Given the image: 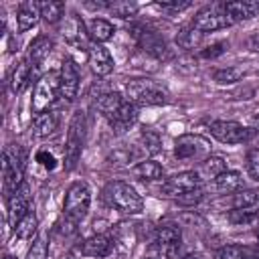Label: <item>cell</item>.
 I'll return each mask as SVG.
<instances>
[{"instance_id":"obj_1","label":"cell","mask_w":259,"mask_h":259,"mask_svg":"<svg viewBox=\"0 0 259 259\" xmlns=\"http://www.w3.org/2000/svg\"><path fill=\"white\" fill-rule=\"evenodd\" d=\"M103 198L111 208L123 214H138L144 210V198L138 194V190L132 184L121 182V180L109 182L103 188Z\"/></svg>"},{"instance_id":"obj_2","label":"cell","mask_w":259,"mask_h":259,"mask_svg":"<svg viewBox=\"0 0 259 259\" xmlns=\"http://www.w3.org/2000/svg\"><path fill=\"white\" fill-rule=\"evenodd\" d=\"M125 99L140 105H166L170 101L168 91L154 79H132L125 85Z\"/></svg>"},{"instance_id":"obj_3","label":"cell","mask_w":259,"mask_h":259,"mask_svg":"<svg viewBox=\"0 0 259 259\" xmlns=\"http://www.w3.org/2000/svg\"><path fill=\"white\" fill-rule=\"evenodd\" d=\"M24 162L26 154L20 144H8L2 154V178H4V192L6 198L24 182Z\"/></svg>"},{"instance_id":"obj_4","label":"cell","mask_w":259,"mask_h":259,"mask_svg":"<svg viewBox=\"0 0 259 259\" xmlns=\"http://www.w3.org/2000/svg\"><path fill=\"white\" fill-rule=\"evenodd\" d=\"M89 204H91V190H89L87 182H83V180L73 182L67 188L65 204H63V212H65V219L69 221V225L77 227V223L85 219Z\"/></svg>"},{"instance_id":"obj_5","label":"cell","mask_w":259,"mask_h":259,"mask_svg":"<svg viewBox=\"0 0 259 259\" xmlns=\"http://www.w3.org/2000/svg\"><path fill=\"white\" fill-rule=\"evenodd\" d=\"M85 144V115L83 111H75L69 123L67 132V142H65V156H63V166L65 170H73L81 158Z\"/></svg>"},{"instance_id":"obj_6","label":"cell","mask_w":259,"mask_h":259,"mask_svg":"<svg viewBox=\"0 0 259 259\" xmlns=\"http://www.w3.org/2000/svg\"><path fill=\"white\" fill-rule=\"evenodd\" d=\"M174 156L182 162L190 160H204L210 156V142L196 134H184L174 144Z\"/></svg>"},{"instance_id":"obj_7","label":"cell","mask_w":259,"mask_h":259,"mask_svg":"<svg viewBox=\"0 0 259 259\" xmlns=\"http://www.w3.org/2000/svg\"><path fill=\"white\" fill-rule=\"evenodd\" d=\"M59 93V73H47L42 75L36 85H34V93H32V111L38 115L42 111H49V107L55 103Z\"/></svg>"},{"instance_id":"obj_8","label":"cell","mask_w":259,"mask_h":259,"mask_svg":"<svg viewBox=\"0 0 259 259\" xmlns=\"http://www.w3.org/2000/svg\"><path fill=\"white\" fill-rule=\"evenodd\" d=\"M229 24H231V20H229L223 4H210L202 10H198L192 20V26L200 32H214V30L227 28Z\"/></svg>"},{"instance_id":"obj_9","label":"cell","mask_w":259,"mask_h":259,"mask_svg":"<svg viewBox=\"0 0 259 259\" xmlns=\"http://www.w3.org/2000/svg\"><path fill=\"white\" fill-rule=\"evenodd\" d=\"M210 136L219 140L221 144H243L251 138L249 127L237 123V121H227V119H217L208 123Z\"/></svg>"},{"instance_id":"obj_10","label":"cell","mask_w":259,"mask_h":259,"mask_svg":"<svg viewBox=\"0 0 259 259\" xmlns=\"http://www.w3.org/2000/svg\"><path fill=\"white\" fill-rule=\"evenodd\" d=\"M200 180H202V178L198 176L196 170H184V172H178V174L170 176V178L162 184V192H164L166 196L178 198V196H182V194H186V192H190V190L200 188Z\"/></svg>"},{"instance_id":"obj_11","label":"cell","mask_w":259,"mask_h":259,"mask_svg":"<svg viewBox=\"0 0 259 259\" xmlns=\"http://www.w3.org/2000/svg\"><path fill=\"white\" fill-rule=\"evenodd\" d=\"M30 188L26 182H22L10 196H8V221L14 227L20 219H24L30 212Z\"/></svg>"},{"instance_id":"obj_12","label":"cell","mask_w":259,"mask_h":259,"mask_svg":"<svg viewBox=\"0 0 259 259\" xmlns=\"http://www.w3.org/2000/svg\"><path fill=\"white\" fill-rule=\"evenodd\" d=\"M79 91V73L71 59H65L59 71V93L63 99L73 101Z\"/></svg>"},{"instance_id":"obj_13","label":"cell","mask_w":259,"mask_h":259,"mask_svg":"<svg viewBox=\"0 0 259 259\" xmlns=\"http://www.w3.org/2000/svg\"><path fill=\"white\" fill-rule=\"evenodd\" d=\"M63 36L65 40L71 45V47H83V49H89L91 45L89 42V32H87V26L85 22L81 20L79 14H69V18L65 20V26H63Z\"/></svg>"},{"instance_id":"obj_14","label":"cell","mask_w":259,"mask_h":259,"mask_svg":"<svg viewBox=\"0 0 259 259\" xmlns=\"http://www.w3.org/2000/svg\"><path fill=\"white\" fill-rule=\"evenodd\" d=\"M180 239H182V231L178 225L174 223H166V225H160L156 229V245L168 255V257H174V253L178 251L180 247Z\"/></svg>"},{"instance_id":"obj_15","label":"cell","mask_w":259,"mask_h":259,"mask_svg":"<svg viewBox=\"0 0 259 259\" xmlns=\"http://www.w3.org/2000/svg\"><path fill=\"white\" fill-rule=\"evenodd\" d=\"M87 61H89L91 71L97 77H105V75H109L113 71V57L103 45L93 42L89 47V51H87Z\"/></svg>"},{"instance_id":"obj_16","label":"cell","mask_w":259,"mask_h":259,"mask_svg":"<svg viewBox=\"0 0 259 259\" xmlns=\"http://www.w3.org/2000/svg\"><path fill=\"white\" fill-rule=\"evenodd\" d=\"M138 105L136 103H132V101H123L121 103V107L107 119L109 121V127H111V132L113 134H125L134 123H136V119H138Z\"/></svg>"},{"instance_id":"obj_17","label":"cell","mask_w":259,"mask_h":259,"mask_svg":"<svg viewBox=\"0 0 259 259\" xmlns=\"http://www.w3.org/2000/svg\"><path fill=\"white\" fill-rule=\"evenodd\" d=\"M113 247H115L113 239L99 233V235H93L81 243V253L87 257H93V259H103L113 251Z\"/></svg>"},{"instance_id":"obj_18","label":"cell","mask_w":259,"mask_h":259,"mask_svg":"<svg viewBox=\"0 0 259 259\" xmlns=\"http://www.w3.org/2000/svg\"><path fill=\"white\" fill-rule=\"evenodd\" d=\"M225 12L233 22H241V20H249L255 14H259V2L255 0H235V2H225Z\"/></svg>"},{"instance_id":"obj_19","label":"cell","mask_w":259,"mask_h":259,"mask_svg":"<svg viewBox=\"0 0 259 259\" xmlns=\"http://www.w3.org/2000/svg\"><path fill=\"white\" fill-rule=\"evenodd\" d=\"M136 36H138V42H140L144 53H148V55H152L156 59H166L168 57V47L156 32L142 30V32H136Z\"/></svg>"},{"instance_id":"obj_20","label":"cell","mask_w":259,"mask_h":259,"mask_svg":"<svg viewBox=\"0 0 259 259\" xmlns=\"http://www.w3.org/2000/svg\"><path fill=\"white\" fill-rule=\"evenodd\" d=\"M38 18H40V4L38 2H22V4H18L16 22H18V30L20 32L36 26Z\"/></svg>"},{"instance_id":"obj_21","label":"cell","mask_w":259,"mask_h":259,"mask_svg":"<svg viewBox=\"0 0 259 259\" xmlns=\"http://www.w3.org/2000/svg\"><path fill=\"white\" fill-rule=\"evenodd\" d=\"M59 130V113L57 111H42L38 115H34L32 121V134L36 138H49L51 134H55Z\"/></svg>"},{"instance_id":"obj_22","label":"cell","mask_w":259,"mask_h":259,"mask_svg":"<svg viewBox=\"0 0 259 259\" xmlns=\"http://www.w3.org/2000/svg\"><path fill=\"white\" fill-rule=\"evenodd\" d=\"M214 188L223 194H235L243 188V174L237 170H225L221 176L214 178Z\"/></svg>"},{"instance_id":"obj_23","label":"cell","mask_w":259,"mask_h":259,"mask_svg":"<svg viewBox=\"0 0 259 259\" xmlns=\"http://www.w3.org/2000/svg\"><path fill=\"white\" fill-rule=\"evenodd\" d=\"M32 63L28 61V59H24V61H20L14 69H12V73H10V89H12V93H20L26 85H28V81H30V73H32Z\"/></svg>"},{"instance_id":"obj_24","label":"cell","mask_w":259,"mask_h":259,"mask_svg":"<svg viewBox=\"0 0 259 259\" xmlns=\"http://www.w3.org/2000/svg\"><path fill=\"white\" fill-rule=\"evenodd\" d=\"M123 101H125V97L119 95L117 91H107V93H101V95L97 97L95 107H97V111H99L105 119H109V117L121 107Z\"/></svg>"},{"instance_id":"obj_25","label":"cell","mask_w":259,"mask_h":259,"mask_svg":"<svg viewBox=\"0 0 259 259\" xmlns=\"http://www.w3.org/2000/svg\"><path fill=\"white\" fill-rule=\"evenodd\" d=\"M87 32H89V38H91L93 42L101 45V42H105V40H109V38L113 36L115 28H113V24H111L109 20H105V18H93V20H89V24H87Z\"/></svg>"},{"instance_id":"obj_26","label":"cell","mask_w":259,"mask_h":259,"mask_svg":"<svg viewBox=\"0 0 259 259\" xmlns=\"http://www.w3.org/2000/svg\"><path fill=\"white\" fill-rule=\"evenodd\" d=\"M51 49H53V40H51V38H47V36H36V38L30 42V47H28L26 59L36 67L40 61H45V59L49 57Z\"/></svg>"},{"instance_id":"obj_27","label":"cell","mask_w":259,"mask_h":259,"mask_svg":"<svg viewBox=\"0 0 259 259\" xmlns=\"http://www.w3.org/2000/svg\"><path fill=\"white\" fill-rule=\"evenodd\" d=\"M36 229H38V221H36V214L30 210L24 219H20L12 227V233H14L16 239H32L36 235Z\"/></svg>"},{"instance_id":"obj_28","label":"cell","mask_w":259,"mask_h":259,"mask_svg":"<svg viewBox=\"0 0 259 259\" xmlns=\"http://www.w3.org/2000/svg\"><path fill=\"white\" fill-rule=\"evenodd\" d=\"M227 170V162L221 158V156H208V158H204L202 162H200V172H198V176H204V178H217V176H221L223 172Z\"/></svg>"},{"instance_id":"obj_29","label":"cell","mask_w":259,"mask_h":259,"mask_svg":"<svg viewBox=\"0 0 259 259\" xmlns=\"http://www.w3.org/2000/svg\"><path fill=\"white\" fill-rule=\"evenodd\" d=\"M134 174H136L138 178H142V180H158V178H162L164 168H162L158 162H154V160H142V162L134 168Z\"/></svg>"},{"instance_id":"obj_30","label":"cell","mask_w":259,"mask_h":259,"mask_svg":"<svg viewBox=\"0 0 259 259\" xmlns=\"http://www.w3.org/2000/svg\"><path fill=\"white\" fill-rule=\"evenodd\" d=\"M259 202V190L257 188H241L233 194V206L235 208H251Z\"/></svg>"},{"instance_id":"obj_31","label":"cell","mask_w":259,"mask_h":259,"mask_svg":"<svg viewBox=\"0 0 259 259\" xmlns=\"http://www.w3.org/2000/svg\"><path fill=\"white\" fill-rule=\"evenodd\" d=\"M40 4V16L51 22V24H57L61 18H63V12H65V2H38Z\"/></svg>"},{"instance_id":"obj_32","label":"cell","mask_w":259,"mask_h":259,"mask_svg":"<svg viewBox=\"0 0 259 259\" xmlns=\"http://www.w3.org/2000/svg\"><path fill=\"white\" fill-rule=\"evenodd\" d=\"M200 40H202V32L196 30L194 26H192V28H184V30H180L178 36H176V45H178L180 49H184V51L196 49V47L200 45Z\"/></svg>"},{"instance_id":"obj_33","label":"cell","mask_w":259,"mask_h":259,"mask_svg":"<svg viewBox=\"0 0 259 259\" xmlns=\"http://www.w3.org/2000/svg\"><path fill=\"white\" fill-rule=\"evenodd\" d=\"M243 75H245L243 69H239V67H227V69L214 71V73H212V79H214L217 83H221V85H231V83H237Z\"/></svg>"},{"instance_id":"obj_34","label":"cell","mask_w":259,"mask_h":259,"mask_svg":"<svg viewBox=\"0 0 259 259\" xmlns=\"http://www.w3.org/2000/svg\"><path fill=\"white\" fill-rule=\"evenodd\" d=\"M109 14L117 16V18H130L138 12V4L136 2H127V0H119V2H109Z\"/></svg>"},{"instance_id":"obj_35","label":"cell","mask_w":259,"mask_h":259,"mask_svg":"<svg viewBox=\"0 0 259 259\" xmlns=\"http://www.w3.org/2000/svg\"><path fill=\"white\" fill-rule=\"evenodd\" d=\"M49 257V243L47 237L40 235L36 239H32L28 251H26V259H47Z\"/></svg>"},{"instance_id":"obj_36","label":"cell","mask_w":259,"mask_h":259,"mask_svg":"<svg viewBox=\"0 0 259 259\" xmlns=\"http://www.w3.org/2000/svg\"><path fill=\"white\" fill-rule=\"evenodd\" d=\"M214 259H247L239 245H225L214 253Z\"/></svg>"},{"instance_id":"obj_37","label":"cell","mask_w":259,"mask_h":259,"mask_svg":"<svg viewBox=\"0 0 259 259\" xmlns=\"http://www.w3.org/2000/svg\"><path fill=\"white\" fill-rule=\"evenodd\" d=\"M142 142H144V148H146V152L148 154H158L160 152V136L156 134V132H152V130H148V132H144L142 134Z\"/></svg>"},{"instance_id":"obj_38","label":"cell","mask_w":259,"mask_h":259,"mask_svg":"<svg viewBox=\"0 0 259 259\" xmlns=\"http://www.w3.org/2000/svg\"><path fill=\"white\" fill-rule=\"evenodd\" d=\"M225 49H227V42H214V45L202 49V51H200V57H202V59H214V57L223 55Z\"/></svg>"},{"instance_id":"obj_39","label":"cell","mask_w":259,"mask_h":259,"mask_svg":"<svg viewBox=\"0 0 259 259\" xmlns=\"http://www.w3.org/2000/svg\"><path fill=\"white\" fill-rule=\"evenodd\" d=\"M36 162H38L40 166H45L47 170H55V168H57V158H55L51 152H47V150H40V152L36 154Z\"/></svg>"},{"instance_id":"obj_40","label":"cell","mask_w":259,"mask_h":259,"mask_svg":"<svg viewBox=\"0 0 259 259\" xmlns=\"http://www.w3.org/2000/svg\"><path fill=\"white\" fill-rule=\"evenodd\" d=\"M200 198H202V190H200V188H196V190H190V192H186V194L178 196L176 200H178L180 204H196Z\"/></svg>"},{"instance_id":"obj_41","label":"cell","mask_w":259,"mask_h":259,"mask_svg":"<svg viewBox=\"0 0 259 259\" xmlns=\"http://www.w3.org/2000/svg\"><path fill=\"white\" fill-rule=\"evenodd\" d=\"M249 174L255 180H259V150L249 152Z\"/></svg>"},{"instance_id":"obj_42","label":"cell","mask_w":259,"mask_h":259,"mask_svg":"<svg viewBox=\"0 0 259 259\" xmlns=\"http://www.w3.org/2000/svg\"><path fill=\"white\" fill-rule=\"evenodd\" d=\"M156 6L158 8H164V10H174V12H180V10H186L188 6H190V2L188 0H184V2H156Z\"/></svg>"},{"instance_id":"obj_43","label":"cell","mask_w":259,"mask_h":259,"mask_svg":"<svg viewBox=\"0 0 259 259\" xmlns=\"http://www.w3.org/2000/svg\"><path fill=\"white\" fill-rule=\"evenodd\" d=\"M249 132H251V136L259 138V113H255V115L251 117V125H249Z\"/></svg>"},{"instance_id":"obj_44","label":"cell","mask_w":259,"mask_h":259,"mask_svg":"<svg viewBox=\"0 0 259 259\" xmlns=\"http://www.w3.org/2000/svg\"><path fill=\"white\" fill-rule=\"evenodd\" d=\"M180 259H202V255H200V253H188V255H184V257H180Z\"/></svg>"},{"instance_id":"obj_45","label":"cell","mask_w":259,"mask_h":259,"mask_svg":"<svg viewBox=\"0 0 259 259\" xmlns=\"http://www.w3.org/2000/svg\"><path fill=\"white\" fill-rule=\"evenodd\" d=\"M4 259H14V257L12 255H4Z\"/></svg>"},{"instance_id":"obj_46","label":"cell","mask_w":259,"mask_h":259,"mask_svg":"<svg viewBox=\"0 0 259 259\" xmlns=\"http://www.w3.org/2000/svg\"><path fill=\"white\" fill-rule=\"evenodd\" d=\"M257 239H259V229H257Z\"/></svg>"},{"instance_id":"obj_47","label":"cell","mask_w":259,"mask_h":259,"mask_svg":"<svg viewBox=\"0 0 259 259\" xmlns=\"http://www.w3.org/2000/svg\"><path fill=\"white\" fill-rule=\"evenodd\" d=\"M253 259H259V257H253Z\"/></svg>"}]
</instances>
